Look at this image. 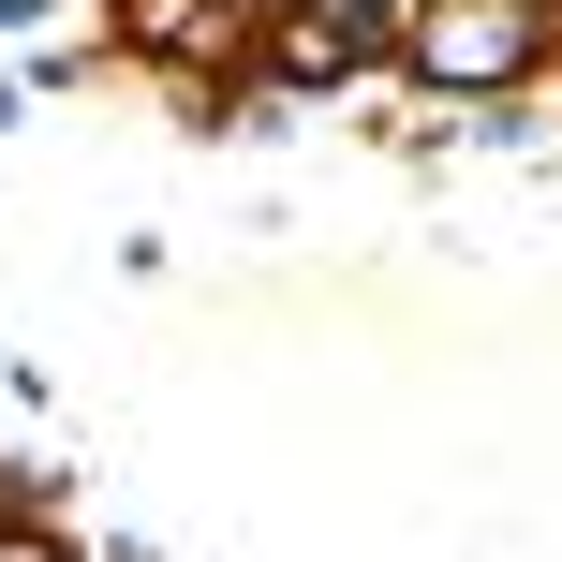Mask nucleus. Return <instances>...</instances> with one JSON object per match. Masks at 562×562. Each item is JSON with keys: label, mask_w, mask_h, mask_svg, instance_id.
I'll return each mask as SVG.
<instances>
[{"label": "nucleus", "mask_w": 562, "mask_h": 562, "mask_svg": "<svg viewBox=\"0 0 562 562\" xmlns=\"http://www.w3.org/2000/svg\"><path fill=\"white\" fill-rule=\"evenodd\" d=\"M0 562H59V548H0Z\"/></svg>", "instance_id": "f03ea898"}, {"label": "nucleus", "mask_w": 562, "mask_h": 562, "mask_svg": "<svg viewBox=\"0 0 562 562\" xmlns=\"http://www.w3.org/2000/svg\"><path fill=\"white\" fill-rule=\"evenodd\" d=\"M518 45H533V30H518V0H445V15H429L415 30V59H429V75H518Z\"/></svg>", "instance_id": "f257e3e1"}]
</instances>
